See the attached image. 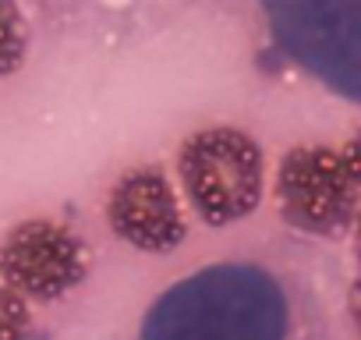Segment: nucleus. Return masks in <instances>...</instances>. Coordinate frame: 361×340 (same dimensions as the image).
Returning a JSON list of instances; mask_svg holds the SVG:
<instances>
[{
	"label": "nucleus",
	"mask_w": 361,
	"mask_h": 340,
	"mask_svg": "<svg viewBox=\"0 0 361 340\" xmlns=\"http://www.w3.org/2000/svg\"><path fill=\"white\" fill-rule=\"evenodd\" d=\"M340 156H343V163H347V170H350V178H354L357 192H361V128L347 138V145L340 149Z\"/></svg>",
	"instance_id": "nucleus-9"
},
{
	"label": "nucleus",
	"mask_w": 361,
	"mask_h": 340,
	"mask_svg": "<svg viewBox=\"0 0 361 340\" xmlns=\"http://www.w3.org/2000/svg\"><path fill=\"white\" fill-rule=\"evenodd\" d=\"M106 224L138 252H170L188 234L180 199L159 166H131L114 181L106 195Z\"/></svg>",
	"instance_id": "nucleus-6"
},
{
	"label": "nucleus",
	"mask_w": 361,
	"mask_h": 340,
	"mask_svg": "<svg viewBox=\"0 0 361 340\" xmlns=\"http://www.w3.org/2000/svg\"><path fill=\"white\" fill-rule=\"evenodd\" d=\"M280 54L361 107V0H259Z\"/></svg>",
	"instance_id": "nucleus-2"
},
{
	"label": "nucleus",
	"mask_w": 361,
	"mask_h": 340,
	"mask_svg": "<svg viewBox=\"0 0 361 340\" xmlns=\"http://www.w3.org/2000/svg\"><path fill=\"white\" fill-rule=\"evenodd\" d=\"M89 273L85 241L61 220H22L0 241V284L32 301H61Z\"/></svg>",
	"instance_id": "nucleus-5"
},
{
	"label": "nucleus",
	"mask_w": 361,
	"mask_h": 340,
	"mask_svg": "<svg viewBox=\"0 0 361 340\" xmlns=\"http://www.w3.org/2000/svg\"><path fill=\"white\" fill-rule=\"evenodd\" d=\"M290 294L262 266H206L156 298L138 340H290Z\"/></svg>",
	"instance_id": "nucleus-1"
},
{
	"label": "nucleus",
	"mask_w": 361,
	"mask_h": 340,
	"mask_svg": "<svg viewBox=\"0 0 361 340\" xmlns=\"http://www.w3.org/2000/svg\"><path fill=\"white\" fill-rule=\"evenodd\" d=\"M350 319H354V329H357V336H361V280H357L354 291H350Z\"/></svg>",
	"instance_id": "nucleus-10"
},
{
	"label": "nucleus",
	"mask_w": 361,
	"mask_h": 340,
	"mask_svg": "<svg viewBox=\"0 0 361 340\" xmlns=\"http://www.w3.org/2000/svg\"><path fill=\"white\" fill-rule=\"evenodd\" d=\"M29 57V25L18 0H0V78L15 75Z\"/></svg>",
	"instance_id": "nucleus-7"
},
{
	"label": "nucleus",
	"mask_w": 361,
	"mask_h": 340,
	"mask_svg": "<svg viewBox=\"0 0 361 340\" xmlns=\"http://www.w3.org/2000/svg\"><path fill=\"white\" fill-rule=\"evenodd\" d=\"M354 248L361 255V210H357V220H354Z\"/></svg>",
	"instance_id": "nucleus-11"
},
{
	"label": "nucleus",
	"mask_w": 361,
	"mask_h": 340,
	"mask_svg": "<svg viewBox=\"0 0 361 340\" xmlns=\"http://www.w3.org/2000/svg\"><path fill=\"white\" fill-rule=\"evenodd\" d=\"M177 178L185 199L209 227L252 217L266 188V156L241 128H202L177 149Z\"/></svg>",
	"instance_id": "nucleus-3"
},
{
	"label": "nucleus",
	"mask_w": 361,
	"mask_h": 340,
	"mask_svg": "<svg viewBox=\"0 0 361 340\" xmlns=\"http://www.w3.org/2000/svg\"><path fill=\"white\" fill-rule=\"evenodd\" d=\"M276 206L294 231L312 238H340L357 220L361 192L340 149L305 142L287 149L276 166Z\"/></svg>",
	"instance_id": "nucleus-4"
},
{
	"label": "nucleus",
	"mask_w": 361,
	"mask_h": 340,
	"mask_svg": "<svg viewBox=\"0 0 361 340\" xmlns=\"http://www.w3.org/2000/svg\"><path fill=\"white\" fill-rule=\"evenodd\" d=\"M0 340H32V312L8 284H0Z\"/></svg>",
	"instance_id": "nucleus-8"
}]
</instances>
